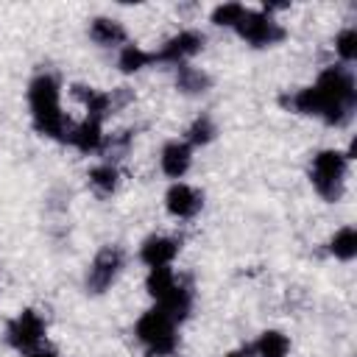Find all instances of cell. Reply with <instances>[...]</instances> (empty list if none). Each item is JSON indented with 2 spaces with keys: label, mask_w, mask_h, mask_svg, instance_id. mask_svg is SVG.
<instances>
[{
  "label": "cell",
  "mask_w": 357,
  "mask_h": 357,
  "mask_svg": "<svg viewBox=\"0 0 357 357\" xmlns=\"http://www.w3.org/2000/svg\"><path fill=\"white\" fill-rule=\"evenodd\" d=\"M354 103H357V84H354L351 70L343 64L324 67L310 86H301L293 95L282 98L284 109L304 114V117H318L326 126L349 123Z\"/></svg>",
  "instance_id": "cell-1"
},
{
  "label": "cell",
  "mask_w": 357,
  "mask_h": 357,
  "mask_svg": "<svg viewBox=\"0 0 357 357\" xmlns=\"http://www.w3.org/2000/svg\"><path fill=\"white\" fill-rule=\"evenodd\" d=\"M28 112L33 128L47 139H67L73 123L61 112V84L53 73H36L28 84Z\"/></svg>",
  "instance_id": "cell-2"
},
{
  "label": "cell",
  "mask_w": 357,
  "mask_h": 357,
  "mask_svg": "<svg viewBox=\"0 0 357 357\" xmlns=\"http://www.w3.org/2000/svg\"><path fill=\"white\" fill-rule=\"evenodd\" d=\"M145 290L153 298V307L167 312L176 324L190 318V312H192V290L181 276H176L173 265L151 268L148 276H145Z\"/></svg>",
  "instance_id": "cell-3"
},
{
  "label": "cell",
  "mask_w": 357,
  "mask_h": 357,
  "mask_svg": "<svg viewBox=\"0 0 357 357\" xmlns=\"http://www.w3.org/2000/svg\"><path fill=\"white\" fill-rule=\"evenodd\" d=\"M134 337L148 357H173L178 351V324L159 307H151L137 318Z\"/></svg>",
  "instance_id": "cell-4"
},
{
  "label": "cell",
  "mask_w": 357,
  "mask_h": 357,
  "mask_svg": "<svg viewBox=\"0 0 357 357\" xmlns=\"http://www.w3.org/2000/svg\"><path fill=\"white\" fill-rule=\"evenodd\" d=\"M349 162L351 159L346 156V151H337V148H324V151H318L312 156V162H310V184L324 201H329V204L340 201V195L346 190Z\"/></svg>",
  "instance_id": "cell-5"
},
{
  "label": "cell",
  "mask_w": 357,
  "mask_h": 357,
  "mask_svg": "<svg viewBox=\"0 0 357 357\" xmlns=\"http://www.w3.org/2000/svg\"><path fill=\"white\" fill-rule=\"evenodd\" d=\"M234 33L243 42H248L251 47H273V45H279L287 36L282 22L273 14L262 11V8H245L240 22L234 25Z\"/></svg>",
  "instance_id": "cell-6"
},
{
  "label": "cell",
  "mask_w": 357,
  "mask_h": 357,
  "mask_svg": "<svg viewBox=\"0 0 357 357\" xmlns=\"http://www.w3.org/2000/svg\"><path fill=\"white\" fill-rule=\"evenodd\" d=\"M123 268H126V254H123V248H120V245H103V248L92 257L89 268H86V279H84L86 293H92V296L106 293V290L117 282V276L123 273Z\"/></svg>",
  "instance_id": "cell-7"
},
{
  "label": "cell",
  "mask_w": 357,
  "mask_h": 357,
  "mask_svg": "<svg viewBox=\"0 0 357 357\" xmlns=\"http://www.w3.org/2000/svg\"><path fill=\"white\" fill-rule=\"evenodd\" d=\"M45 332H47L45 318H42L36 310H20V312L8 321V326H6V343H8L14 351H22V354H25V351L42 346Z\"/></svg>",
  "instance_id": "cell-8"
},
{
  "label": "cell",
  "mask_w": 357,
  "mask_h": 357,
  "mask_svg": "<svg viewBox=\"0 0 357 357\" xmlns=\"http://www.w3.org/2000/svg\"><path fill=\"white\" fill-rule=\"evenodd\" d=\"M204 33L195 31V28H184L178 33H173L159 50H153V61H162V64H190V59H195L201 50H204Z\"/></svg>",
  "instance_id": "cell-9"
},
{
  "label": "cell",
  "mask_w": 357,
  "mask_h": 357,
  "mask_svg": "<svg viewBox=\"0 0 357 357\" xmlns=\"http://www.w3.org/2000/svg\"><path fill=\"white\" fill-rule=\"evenodd\" d=\"M165 209L178 220H190L204 209V192L187 181H173L165 192Z\"/></svg>",
  "instance_id": "cell-10"
},
{
  "label": "cell",
  "mask_w": 357,
  "mask_h": 357,
  "mask_svg": "<svg viewBox=\"0 0 357 357\" xmlns=\"http://www.w3.org/2000/svg\"><path fill=\"white\" fill-rule=\"evenodd\" d=\"M178 248H181V243L176 237H170V234H151L139 245V262L148 271L151 268H167L178 257Z\"/></svg>",
  "instance_id": "cell-11"
},
{
  "label": "cell",
  "mask_w": 357,
  "mask_h": 357,
  "mask_svg": "<svg viewBox=\"0 0 357 357\" xmlns=\"http://www.w3.org/2000/svg\"><path fill=\"white\" fill-rule=\"evenodd\" d=\"M159 167L167 178L178 181L192 167V148L184 139H167L159 151Z\"/></svg>",
  "instance_id": "cell-12"
},
{
  "label": "cell",
  "mask_w": 357,
  "mask_h": 357,
  "mask_svg": "<svg viewBox=\"0 0 357 357\" xmlns=\"http://www.w3.org/2000/svg\"><path fill=\"white\" fill-rule=\"evenodd\" d=\"M64 142H70L75 151H81V153H98V151H103L106 148V134H103V123L100 120H92V117H86V120H81L78 126H73L70 128V134H67V139Z\"/></svg>",
  "instance_id": "cell-13"
},
{
  "label": "cell",
  "mask_w": 357,
  "mask_h": 357,
  "mask_svg": "<svg viewBox=\"0 0 357 357\" xmlns=\"http://www.w3.org/2000/svg\"><path fill=\"white\" fill-rule=\"evenodd\" d=\"M89 39L100 47H123L128 42V33L120 20L95 17V20H89Z\"/></svg>",
  "instance_id": "cell-14"
},
{
  "label": "cell",
  "mask_w": 357,
  "mask_h": 357,
  "mask_svg": "<svg viewBox=\"0 0 357 357\" xmlns=\"http://www.w3.org/2000/svg\"><path fill=\"white\" fill-rule=\"evenodd\" d=\"M73 98L86 109V117H92V120H100V123H103V120L112 114V95L103 92V89L75 84V86H73Z\"/></svg>",
  "instance_id": "cell-15"
},
{
  "label": "cell",
  "mask_w": 357,
  "mask_h": 357,
  "mask_svg": "<svg viewBox=\"0 0 357 357\" xmlns=\"http://www.w3.org/2000/svg\"><path fill=\"white\" fill-rule=\"evenodd\" d=\"M176 89L187 98H198L212 89V75L195 64H178L176 67Z\"/></svg>",
  "instance_id": "cell-16"
},
{
  "label": "cell",
  "mask_w": 357,
  "mask_h": 357,
  "mask_svg": "<svg viewBox=\"0 0 357 357\" xmlns=\"http://www.w3.org/2000/svg\"><path fill=\"white\" fill-rule=\"evenodd\" d=\"M290 351V337L279 329H265L251 346V357H287Z\"/></svg>",
  "instance_id": "cell-17"
},
{
  "label": "cell",
  "mask_w": 357,
  "mask_h": 357,
  "mask_svg": "<svg viewBox=\"0 0 357 357\" xmlns=\"http://www.w3.org/2000/svg\"><path fill=\"white\" fill-rule=\"evenodd\" d=\"M148 64H153V50H145L142 45L126 42V45L117 50V67H120V73H126V75H134V73L145 70Z\"/></svg>",
  "instance_id": "cell-18"
},
{
  "label": "cell",
  "mask_w": 357,
  "mask_h": 357,
  "mask_svg": "<svg viewBox=\"0 0 357 357\" xmlns=\"http://www.w3.org/2000/svg\"><path fill=\"white\" fill-rule=\"evenodd\" d=\"M86 181H89V187H92L100 198H109V195L120 187V170H117L112 162H100V165H95V167L86 173Z\"/></svg>",
  "instance_id": "cell-19"
},
{
  "label": "cell",
  "mask_w": 357,
  "mask_h": 357,
  "mask_svg": "<svg viewBox=\"0 0 357 357\" xmlns=\"http://www.w3.org/2000/svg\"><path fill=\"white\" fill-rule=\"evenodd\" d=\"M329 254L340 262H351L357 257V229L354 226H340L329 237Z\"/></svg>",
  "instance_id": "cell-20"
},
{
  "label": "cell",
  "mask_w": 357,
  "mask_h": 357,
  "mask_svg": "<svg viewBox=\"0 0 357 357\" xmlns=\"http://www.w3.org/2000/svg\"><path fill=\"white\" fill-rule=\"evenodd\" d=\"M215 137H218V123H215L209 114H198V117L187 126V131H184V142H187L190 148H204V145H209Z\"/></svg>",
  "instance_id": "cell-21"
},
{
  "label": "cell",
  "mask_w": 357,
  "mask_h": 357,
  "mask_svg": "<svg viewBox=\"0 0 357 357\" xmlns=\"http://www.w3.org/2000/svg\"><path fill=\"white\" fill-rule=\"evenodd\" d=\"M245 8H248V6H243V3H220V6L212 8V22H215L218 28H231V31H234V25H237L240 17L245 14Z\"/></svg>",
  "instance_id": "cell-22"
},
{
  "label": "cell",
  "mask_w": 357,
  "mask_h": 357,
  "mask_svg": "<svg viewBox=\"0 0 357 357\" xmlns=\"http://www.w3.org/2000/svg\"><path fill=\"white\" fill-rule=\"evenodd\" d=\"M335 53H337V59L343 61V67L357 59V28L349 25V28H343V31L335 36Z\"/></svg>",
  "instance_id": "cell-23"
},
{
  "label": "cell",
  "mask_w": 357,
  "mask_h": 357,
  "mask_svg": "<svg viewBox=\"0 0 357 357\" xmlns=\"http://www.w3.org/2000/svg\"><path fill=\"white\" fill-rule=\"evenodd\" d=\"M25 357H59V351L50 349V346H36V349L25 351Z\"/></svg>",
  "instance_id": "cell-24"
},
{
  "label": "cell",
  "mask_w": 357,
  "mask_h": 357,
  "mask_svg": "<svg viewBox=\"0 0 357 357\" xmlns=\"http://www.w3.org/2000/svg\"><path fill=\"white\" fill-rule=\"evenodd\" d=\"M223 357H251V349H234V351H226Z\"/></svg>",
  "instance_id": "cell-25"
}]
</instances>
